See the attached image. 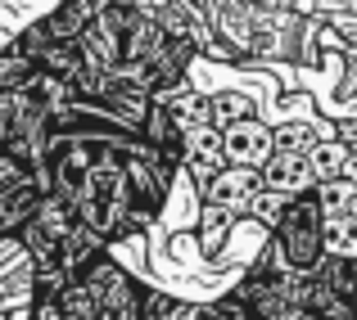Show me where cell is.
<instances>
[{"label":"cell","mask_w":357,"mask_h":320,"mask_svg":"<svg viewBox=\"0 0 357 320\" xmlns=\"http://www.w3.org/2000/svg\"><path fill=\"white\" fill-rule=\"evenodd\" d=\"M340 95L357 109V41H349V50H344V86H340Z\"/></svg>","instance_id":"cell-20"},{"label":"cell","mask_w":357,"mask_h":320,"mask_svg":"<svg viewBox=\"0 0 357 320\" xmlns=\"http://www.w3.org/2000/svg\"><path fill=\"white\" fill-rule=\"evenodd\" d=\"M340 127H331V122H285V127H276V149H312L321 136H335Z\"/></svg>","instance_id":"cell-15"},{"label":"cell","mask_w":357,"mask_h":320,"mask_svg":"<svg viewBox=\"0 0 357 320\" xmlns=\"http://www.w3.org/2000/svg\"><path fill=\"white\" fill-rule=\"evenodd\" d=\"M86 289L100 303V320H145V289L122 262H114L109 253H100L86 271H82Z\"/></svg>","instance_id":"cell-4"},{"label":"cell","mask_w":357,"mask_h":320,"mask_svg":"<svg viewBox=\"0 0 357 320\" xmlns=\"http://www.w3.org/2000/svg\"><path fill=\"white\" fill-rule=\"evenodd\" d=\"M36 68H41V63H36L32 54H23L18 45L0 50V90H23L27 81L36 77Z\"/></svg>","instance_id":"cell-14"},{"label":"cell","mask_w":357,"mask_h":320,"mask_svg":"<svg viewBox=\"0 0 357 320\" xmlns=\"http://www.w3.org/2000/svg\"><path fill=\"white\" fill-rule=\"evenodd\" d=\"M253 9H258V0H204V14H208V27L222 36V41H231V45H236L244 63H249Z\"/></svg>","instance_id":"cell-8"},{"label":"cell","mask_w":357,"mask_h":320,"mask_svg":"<svg viewBox=\"0 0 357 320\" xmlns=\"http://www.w3.org/2000/svg\"><path fill=\"white\" fill-rule=\"evenodd\" d=\"M50 172H54V190L77 208L82 221L91 230H100L109 243H118L122 221L136 208L127 154H122L118 140L50 136Z\"/></svg>","instance_id":"cell-1"},{"label":"cell","mask_w":357,"mask_h":320,"mask_svg":"<svg viewBox=\"0 0 357 320\" xmlns=\"http://www.w3.org/2000/svg\"><path fill=\"white\" fill-rule=\"evenodd\" d=\"M213 113H218V127H227V122L244 118V113H258V109H253L249 95H213Z\"/></svg>","instance_id":"cell-19"},{"label":"cell","mask_w":357,"mask_h":320,"mask_svg":"<svg viewBox=\"0 0 357 320\" xmlns=\"http://www.w3.org/2000/svg\"><path fill=\"white\" fill-rule=\"evenodd\" d=\"M326 262V208L317 190H303L285 203L267 234V248L253 262L258 271H307L312 275Z\"/></svg>","instance_id":"cell-2"},{"label":"cell","mask_w":357,"mask_h":320,"mask_svg":"<svg viewBox=\"0 0 357 320\" xmlns=\"http://www.w3.org/2000/svg\"><path fill=\"white\" fill-rule=\"evenodd\" d=\"M262 185L280 194H303L317 190V172H312V158L303 149H276V154L262 163Z\"/></svg>","instance_id":"cell-9"},{"label":"cell","mask_w":357,"mask_h":320,"mask_svg":"<svg viewBox=\"0 0 357 320\" xmlns=\"http://www.w3.org/2000/svg\"><path fill=\"white\" fill-rule=\"evenodd\" d=\"M222 140H227V158L231 163H244V167H262L276 154V127L262 122L258 113H244V118L227 122Z\"/></svg>","instance_id":"cell-6"},{"label":"cell","mask_w":357,"mask_h":320,"mask_svg":"<svg viewBox=\"0 0 357 320\" xmlns=\"http://www.w3.org/2000/svg\"><path fill=\"white\" fill-rule=\"evenodd\" d=\"M349 176L357 181V140H353V154H349Z\"/></svg>","instance_id":"cell-21"},{"label":"cell","mask_w":357,"mask_h":320,"mask_svg":"<svg viewBox=\"0 0 357 320\" xmlns=\"http://www.w3.org/2000/svg\"><path fill=\"white\" fill-rule=\"evenodd\" d=\"M353 312H357V285H353Z\"/></svg>","instance_id":"cell-22"},{"label":"cell","mask_w":357,"mask_h":320,"mask_svg":"<svg viewBox=\"0 0 357 320\" xmlns=\"http://www.w3.org/2000/svg\"><path fill=\"white\" fill-rule=\"evenodd\" d=\"M317 199H321L326 212H349V208H357V181L349 172L326 176V181H317Z\"/></svg>","instance_id":"cell-16"},{"label":"cell","mask_w":357,"mask_h":320,"mask_svg":"<svg viewBox=\"0 0 357 320\" xmlns=\"http://www.w3.org/2000/svg\"><path fill=\"white\" fill-rule=\"evenodd\" d=\"M109 0H59V5L45 14V23H50L54 36H63V41H73V36L82 32V27L96 23V14L105 9Z\"/></svg>","instance_id":"cell-10"},{"label":"cell","mask_w":357,"mask_h":320,"mask_svg":"<svg viewBox=\"0 0 357 320\" xmlns=\"http://www.w3.org/2000/svg\"><path fill=\"white\" fill-rule=\"evenodd\" d=\"M199 316H204V320H222V316H231V320H253V307L244 303L236 289H231V294H222L218 303H204Z\"/></svg>","instance_id":"cell-18"},{"label":"cell","mask_w":357,"mask_h":320,"mask_svg":"<svg viewBox=\"0 0 357 320\" xmlns=\"http://www.w3.org/2000/svg\"><path fill=\"white\" fill-rule=\"evenodd\" d=\"M262 190H267V185H262V167L227 163L218 176H208V181L199 185V199L204 203H222V208H231L236 216H249Z\"/></svg>","instance_id":"cell-5"},{"label":"cell","mask_w":357,"mask_h":320,"mask_svg":"<svg viewBox=\"0 0 357 320\" xmlns=\"http://www.w3.org/2000/svg\"><path fill=\"white\" fill-rule=\"evenodd\" d=\"M231 221H236V212H231V208H222V203H204V199H199L195 234H199V253H204V257H213V253H218L222 243H227Z\"/></svg>","instance_id":"cell-11"},{"label":"cell","mask_w":357,"mask_h":320,"mask_svg":"<svg viewBox=\"0 0 357 320\" xmlns=\"http://www.w3.org/2000/svg\"><path fill=\"white\" fill-rule=\"evenodd\" d=\"M349 154H353V145L340 136V131H335V136H321L312 149H307L317 181H326V176H344V172H349Z\"/></svg>","instance_id":"cell-12"},{"label":"cell","mask_w":357,"mask_h":320,"mask_svg":"<svg viewBox=\"0 0 357 320\" xmlns=\"http://www.w3.org/2000/svg\"><path fill=\"white\" fill-rule=\"evenodd\" d=\"M307 18L294 14L280 0H258L253 9V36H249V63H294L298 59V41H303Z\"/></svg>","instance_id":"cell-3"},{"label":"cell","mask_w":357,"mask_h":320,"mask_svg":"<svg viewBox=\"0 0 357 320\" xmlns=\"http://www.w3.org/2000/svg\"><path fill=\"white\" fill-rule=\"evenodd\" d=\"M326 253H335V257H357V208L326 212Z\"/></svg>","instance_id":"cell-13"},{"label":"cell","mask_w":357,"mask_h":320,"mask_svg":"<svg viewBox=\"0 0 357 320\" xmlns=\"http://www.w3.org/2000/svg\"><path fill=\"white\" fill-rule=\"evenodd\" d=\"M227 140H222V127L218 122H204V127H185L181 136V167L190 172V181H208L227 167Z\"/></svg>","instance_id":"cell-7"},{"label":"cell","mask_w":357,"mask_h":320,"mask_svg":"<svg viewBox=\"0 0 357 320\" xmlns=\"http://www.w3.org/2000/svg\"><path fill=\"white\" fill-rule=\"evenodd\" d=\"M59 303H63V320H100V303H96V294L86 289L82 275L68 280V289L59 294Z\"/></svg>","instance_id":"cell-17"}]
</instances>
